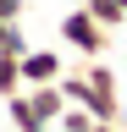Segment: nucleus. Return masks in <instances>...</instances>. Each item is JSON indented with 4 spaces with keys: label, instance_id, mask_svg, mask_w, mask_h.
Returning <instances> with one entry per match:
<instances>
[{
    "label": "nucleus",
    "instance_id": "10",
    "mask_svg": "<svg viewBox=\"0 0 127 132\" xmlns=\"http://www.w3.org/2000/svg\"><path fill=\"white\" fill-rule=\"evenodd\" d=\"M94 132H116V121H100V127H94Z\"/></svg>",
    "mask_w": 127,
    "mask_h": 132
},
{
    "label": "nucleus",
    "instance_id": "8",
    "mask_svg": "<svg viewBox=\"0 0 127 132\" xmlns=\"http://www.w3.org/2000/svg\"><path fill=\"white\" fill-rule=\"evenodd\" d=\"M83 6L100 16L105 28H122V16H127V6H122V0H83Z\"/></svg>",
    "mask_w": 127,
    "mask_h": 132
},
{
    "label": "nucleus",
    "instance_id": "12",
    "mask_svg": "<svg viewBox=\"0 0 127 132\" xmlns=\"http://www.w3.org/2000/svg\"><path fill=\"white\" fill-rule=\"evenodd\" d=\"M55 132H61V127H55Z\"/></svg>",
    "mask_w": 127,
    "mask_h": 132
},
{
    "label": "nucleus",
    "instance_id": "9",
    "mask_svg": "<svg viewBox=\"0 0 127 132\" xmlns=\"http://www.w3.org/2000/svg\"><path fill=\"white\" fill-rule=\"evenodd\" d=\"M0 16L6 22H22V0H0Z\"/></svg>",
    "mask_w": 127,
    "mask_h": 132
},
{
    "label": "nucleus",
    "instance_id": "1",
    "mask_svg": "<svg viewBox=\"0 0 127 132\" xmlns=\"http://www.w3.org/2000/svg\"><path fill=\"white\" fill-rule=\"evenodd\" d=\"M61 94L72 105H88L94 121H122V82L105 61H88L83 72H61Z\"/></svg>",
    "mask_w": 127,
    "mask_h": 132
},
{
    "label": "nucleus",
    "instance_id": "7",
    "mask_svg": "<svg viewBox=\"0 0 127 132\" xmlns=\"http://www.w3.org/2000/svg\"><path fill=\"white\" fill-rule=\"evenodd\" d=\"M0 55H28V39H22V22H6V16H0Z\"/></svg>",
    "mask_w": 127,
    "mask_h": 132
},
{
    "label": "nucleus",
    "instance_id": "2",
    "mask_svg": "<svg viewBox=\"0 0 127 132\" xmlns=\"http://www.w3.org/2000/svg\"><path fill=\"white\" fill-rule=\"evenodd\" d=\"M61 39H66L77 55H105L110 28H105V22H100L88 6H77V11H66V16H61Z\"/></svg>",
    "mask_w": 127,
    "mask_h": 132
},
{
    "label": "nucleus",
    "instance_id": "5",
    "mask_svg": "<svg viewBox=\"0 0 127 132\" xmlns=\"http://www.w3.org/2000/svg\"><path fill=\"white\" fill-rule=\"evenodd\" d=\"M22 88H28L22 82V55H0V99H11Z\"/></svg>",
    "mask_w": 127,
    "mask_h": 132
},
{
    "label": "nucleus",
    "instance_id": "6",
    "mask_svg": "<svg viewBox=\"0 0 127 132\" xmlns=\"http://www.w3.org/2000/svg\"><path fill=\"white\" fill-rule=\"evenodd\" d=\"M55 127H61V132H94L100 121H94V110H88V105H66Z\"/></svg>",
    "mask_w": 127,
    "mask_h": 132
},
{
    "label": "nucleus",
    "instance_id": "3",
    "mask_svg": "<svg viewBox=\"0 0 127 132\" xmlns=\"http://www.w3.org/2000/svg\"><path fill=\"white\" fill-rule=\"evenodd\" d=\"M61 72H66V61L55 55V50H28L22 55V82L33 88V82H61Z\"/></svg>",
    "mask_w": 127,
    "mask_h": 132
},
{
    "label": "nucleus",
    "instance_id": "4",
    "mask_svg": "<svg viewBox=\"0 0 127 132\" xmlns=\"http://www.w3.org/2000/svg\"><path fill=\"white\" fill-rule=\"evenodd\" d=\"M28 99H33V110H39V116H44V121H50V127L61 121V110L72 105V99L61 94V82H33V88H28Z\"/></svg>",
    "mask_w": 127,
    "mask_h": 132
},
{
    "label": "nucleus",
    "instance_id": "11",
    "mask_svg": "<svg viewBox=\"0 0 127 132\" xmlns=\"http://www.w3.org/2000/svg\"><path fill=\"white\" fill-rule=\"evenodd\" d=\"M116 127H127V99H122V121H116Z\"/></svg>",
    "mask_w": 127,
    "mask_h": 132
}]
</instances>
